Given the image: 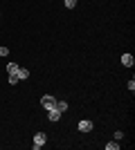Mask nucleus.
Returning <instances> with one entry per match:
<instances>
[{
  "label": "nucleus",
  "instance_id": "obj_4",
  "mask_svg": "<svg viewBox=\"0 0 135 150\" xmlns=\"http://www.w3.org/2000/svg\"><path fill=\"white\" fill-rule=\"evenodd\" d=\"M47 119H50L52 123H56V121L61 119V112H59L56 108H52V110H47Z\"/></svg>",
  "mask_w": 135,
  "mask_h": 150
},
{
  "label": "nucleus",
  "instance_id": "obj_3",
  "mask_svg": "<svg viewBox=\"0 0 135 150\" xmlns=\"http://www.w3.org/2000/svg\"><path fill=\"white\" fill-rule=\"evenodd\" d=\"M92 125H95V123H92L90 119H84V121H79V123H77V128H79V132H90V130H92Z\"/></svg>",
  "mask_w": 135,
  "mask_h": 150
},
{
  "label": "nucleus",
  "instance_id": "obj_12",
  "mask_svg": "<svg viewBox=\"0 0 135 150\" xmlns=\"http://www.w3.org/2000/svg\"><path fill=\"white\" fill-rule=\"evenodd\" d=\"M0 56H9V50H7L5 45H0Z\"/></svg>",
  "mask_w": 135,
  "mask_h": 150
},
{
  "label": "nucleus",
  "instance_id": "obj_8",
  "mask_svg": "<svg viewBox=\"0 0 135 150\" xmlns=\"http://www.w3.org/2000/svg\"><path fill=\"white\" fill-rule=\"evenodd\" d=\"M16 72H18V65H16V63H9V65H7V74H16Z\"/></svg>",
  "mask_w": 135,
  "mask_h": 150
},
{
  "label": "nucleus",
  "instance_id": "obj_6",
  "mask_svg": "<svg viewBox=\"0 0 135 150\" xmlns=\"http://www.w3.org/2000/svg\"><path fill=\"white\" fill-rule=\"evenodd\" d=\"M16 76H18V81H25V79H29V69H25V67H18Z\"/></svg>",
  "mask_w": 135,
  "mask_h": 150
},
{
  "label": "nucleus",
  "instance_id": "obj_13",
  "mask_svg": "<svg viewBox=\"0 0 135 150\" xmlns=\"http://www.w3.org/2000/svg\"><path fill=\"white\" fill-rule=\"evenodd\" d=\"M129 90H131V92H135V81H133V79L129 81Z\"/></svg>",
  "mask_w": 135,
  "mask_h": 150
},
{
  "label": "nucleus",
  "instance_id": "obj_1",
  "mask_svg": "<svg viewBox=\"0 0 135 150\" xmlns=\"http://www.w3.org/2000/svg\"><path fill=\"white\" fill-rule=\"evenodd\" d=\"M41 108H43L45 112H47V110H52V108H56V99H54L52 94H45V96H41Z\"/></svg>",
  "mask_w": 135,
  "mask_h": 150
},
{
  "label": "nucleus",
  "instance_id": "obj_11",
  "mask_svg": "<svg viewBox=\"0 0 135 150\" xmlns=\"http://www.w3.org/2000/svg\"><path fill=\"white\" fill-rule=\"evenodd\" d=\"M16 83H18V76H16V74H9V85H16Z\"/></svg>",
  "mask_w": 135,
  "mask_h": 150
},
{
  "label": "nucleus",
  "instance_id": "obj_7",
  "mask_svg": "<svg viewBox=\"0 0 135 150\" xmlns=\"http://www.w3.org/2000/svg\"><path fill=\"white\" fill-rule=\"evenodd\" d=\"M56 110H59L61 114H63L65 110H68V101H56Z\"/></svg>",
  "mask_w": 135,
  "mask_h": 150
},
{
  "label": "nucleus",
  "instance_id": "obj_10",
  "mask_svg": "<svg viewBox=\"0 0 135 150\" xmlns=\"http://www.w3.org/2000/svg\"><path fill=\"white\" fill-rule=\"evenodd\" d=\"M65 7H68V9H74V7H77V0H65Z\"/></svg>",
  "mask_w": 135,
  "mask_h": 150
},
{
  "label": "nucleus",
  "instance_id": "obj_9",
  "mask_svg": "<svg viewBox=\"0 0 135 150\" xmlns=\"http://www.w3.org/2000/svg\"><path fill=\"white\" fill-rule=\"evenodd\" d=\"M106 150H119V144H117V141H110V144H106Z\"/></svg>",
  "mask_w": 135,
  "mask_h": 150
},
{
  "label": "nucleus",
  "instance_id": "obj_5",
  "mask_svg": "<svg viewBox=\"0 0 135 150\" xmlns=\"http://www.w3.org/2000/svg\"><path fill=\"white\" fill-rule=\"evenodd\" d=\"M122 65H126V67H133V65H135L133 54H122Z\"/></svg>",
  "mask_w": 135,
  "mask_h": 150
},
{
  "label": "nucleus",
  "instance_id": "obj_2",
  "mask_svg": "<svg viewBox=\"0 0 135 150\" xmlns=\"http://www.w3.org/2000/svg\"><path fill=\"white\" fill-rule=\"evenodd\" d=\"M45 141H47L45 132H36V134H34V144H32V148H34V150H41V148L45 146Z\"/></svg>",
  "mask_w": 135,
  "mask_h": 150
}]
</instances>
